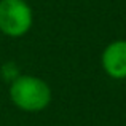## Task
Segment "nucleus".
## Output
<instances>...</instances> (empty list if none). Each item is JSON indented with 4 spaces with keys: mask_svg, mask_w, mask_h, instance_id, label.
Here are the masks:
<instances>
[{
    "mask_svg": "<svg viewBox=\"0 0 126 126\" xmlns=\"http://www.w3.org/2000/svg\"><path fill=\"white\" fill-rule=\"evenodd\" d=\"M34 13L26 0H0V32L18 38L32 27Z\"/></svg>",
    "mask_w": 126,
    "mask_h": 126,
    "instance_id": "f03ea898",
    "label": "nucleus"
},
{
    "mask_svg": "<svg viewBox=\"0 0 126 126\" xmlns=\"http://www.w3.org/2000/svg\"><path fill=\"white\" fill-rule=\"evenodd\" d=\"M102 67L109 77L115 80L126 78V40H115L109 43L102 51Z\"/></svg>",
    "mask_w": 126,
    "mask_h": 126,
    "instance_id": "7ed1b4c3",
    "label": "nucleus"
},
{
    "mask_svg": "<svg viewBox=\"0 0 126 126\" xmlns=\"http://www.w3.org/2000/svg\"><path fill=\"white\" fill-rule=\"evenodd\" d=\"M13 104L24 112H42L51 102V89L46 81L32 75H19L10 86Z\"/></svg>",
    "mask_w": 126,
    "mask_h": 126,
    "instance_id": "f257e3e1",
    "label": "nucleus"
}]
</instances>
